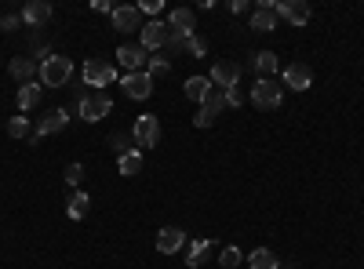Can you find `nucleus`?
<instances>
[{
	"instance_id": "1",
	"label": "nucleus",
	"mask_w": 364,
	"mask_h": 269,
	"mask_svg": "<svg viewBox=\"0 0 364 269\" xmlns=\"http://www.w3.org/2000/svg\"><path fill=\"white\" fill-rule=\"evenodd\" d=\"M109 109H113V99H109L102 88H88V91L77 95V113H81V120H88V124L106 120Z\"/></svg>"
},
{
	"instance_id": "2",
	"label": "nucleus",
	"mask_w": 364,
	"mask_h": 269,
	"mask_svg": "<svg viewBox=\"0 0 364 269\" xmlns=\"http://www.w3.org/2000/svg\"><path fill=\"white\" fill-rule=\"evenodd\" d=\"M37 76H40L44 88H66L70 76H73V62L66 55H52V58L40 62V73Z\"/></svg>"
},
{
	"instance_id": "3",
	"label": "nucleus",
	"mask_w": 364,
	"mask_h": 269,
	"mask_svg": "<svg viewBox=\"0 0 364 269\" xmlns=\"http://www.w3.org/2000/svg\"><path fill=\"white\" fill-rule=\"evenodd\" d=\"M132 138H135V149L161 146V120H157L153 113H139L135 117V128H132Z\"/></svg>"
},
{
	"instance_id": "4",
	"label": "nucleus",
	"mask_w": 364,
	"mask_h": 269,
	"mask_svg": "<svg viewBox=\"0 0 364 269\" xmlns=\"http://www.w3.org/2000/svg\"><path fill=\"white\" fill-rule=\"evenodd\" d=\"M139 37H142V51H157L161 55L164 47H168V37H171V29H168V22H161V19H153V22H146L139 29Z\"/></svg>"
},
{
	"instance_id": "5",
	"label": "nucleus",
	"mask_w": 364,
	"mask_h": 269,
	"mask_svg": "<svg viewBox=\"0 0 364 269\" xmlns=\"http://www.w3.org/2000/svg\"><path fill=\"white\" fill-rule=\"evenodd\" d=\"M280 99H284L280 81H255V88H251V106H259V109H277Z\"/></svg>"
},
{
	"instance_id": "6",
	"label": "nucleus",
	"mask_w": 364,
	"mask_h": 269,
	"mask_svg": "<svg viewBox=\"0 0 364 269\" xmlns=\"http://www.w3.org/2000/svg\"><path fill=\"white\" fill-rule=\"evenodd\" d=\"M117 81V70L106 58H88L84 62V88H106Z\"/></svg>"
},
{
	"instance_id": "7",
	"label": "nucleus",
	"mask_w": 364,
	"mask_h": 269,
	"mask_svg": "<svg viewBox=\"0 0 364 269\" xmlns=\"http://www.w3.org/2000/svg\"><path fill=\"white\" fill-rule=\"evenodd\" d=\"M274 15H277V19H284V22H292L295 29H303L310 22V4H306V0H277Z\"/></svg>"
},
{
	"instance_id": "8",
	"label": "nucleus",
	"mask_w": 364,
	"mask_h": 269,
	"mask_svg": "<svg viewBox=\"0 0 364 269\" xmlns=\"http://www.w3.org/2000/svg\"><path fill=\"white\" fill-rule=\"evenodd\" d=\"M280 84L292 88V91H310L313 88V70L306 66V62H292V66H284Z\"/></svg>"
},
{
	"instance_id": "9",
	"label": "nucleus",
	"mask_w": 364,
	"mask_h": 269,
	"mask_svg": "<svg viewBox=\"0 0 364 269\" xmlns=\"http://www.w3.org/2000/svg\"><path fill=\"white\" fill-rule=\"evenodd\" d=\"M124 95H128V99H135V102H146L150 95H153V76L142 70V73H124Z\"/></svg>"
},
{
	"instance_id": "10",
	"label": "nucleus",
	"mask_w": 364,
	"mask_h": 269,
	"mask_svg": "<svg viewBox=\"0 0 364 269\" xmlns=\"http://www.w3.org/2000/svg\"><path fill=\"white\" fill-rule=\"evenodd\" d=\"M117 62L124 66V73H142L150 62V51H142V44H120L117 47Z\"/></svg>"
},
{
	"instance_id": "11",
	"label": "nucleus",
	"mask_w": 364,
	"mask_h": 269,
	"mask_svg": "<svg viewBox=\"0 0 364 269\" xmlns=\"http://www.w3.org/2000/svg\"><path fill=\"white\" fill-rule=\"evenodd\" d=\"M208 81H212V88H219V91H230V88L241 84V66H237V62H215Z\"/></svg>"
},
{
	"instance_id": "12",
	"label": "nucleus",
	"mask_w": 364,
	"mask_h": 269,
	"mask_svg": "<svg viewBox=\"0 0 364 269\" xmlns=\"http://www.w3.org/2000/svg\"><path fill=\"white\" fill-rule=\"evenodd\" d=\"M70 124V109H52L37 128H33V135H29V142H37V138H44V135H58L62 128Z\"/></svg>"
},
{
	"instance_id": "13",
	"label": "nucleus",
	"mask_w": 364,
	"mask_h": 269,
	"mask_svg": "<svg viewBox=\"0 0 364 269\" xmlns=\"http://www.w3.org/2000/svg\"><path fill=\"white\" fill-rule=\"evenodd\" d=\"M274 4H277V0H259V8L251 11V29H255V33H274V29H277Z\"/></svg>"
},
{
	"instance_id": "14",
	"label": "nucleus",
	"mask_w": 364,
	"mask_h": 269,
	"mask_svg": "<svg viewBox=\"0 0 364 269\" xmlns=\"http://www.w3.org/2000/svg\"><path fill=\"white\" fill-rule=\"evenodd\" d=\"M182 247H186V233L179 226H164L157 233V251H161V255H175Z\"/></svg>"
},
{
	"instance_id": "15",
	"label": "nucleus",
	"mask_w": 364,
	"mask_h": 269,
	"mask_svg": "<svg viewBox=\"0 0 364 269\" xmlns=\"http://www.w3.org/2000/svg\"><path fill=\"white\" fill-rule=\"evenodd\" d=\"M47 19H52V4H47V0H29V4L22 8V22L29 29H40Z\"/></svg>"
},
{
	"instance_id": "16",
	"label": "nucleus",
	"mask_w": 364,
	"mask_h": 269,
	"mask_svg": "<svg viewBox=\"0 0 364 269\" xmlns=\"http://www.w3.org/2000/svg\"><path fill=\"white\" fill-rule=\"evenodd\" d=\"M208 255H212V241H208V236H197V241H189V251H186V266H189V269H200V266H208Z\"/></svg>"
},
{
	"instance_id": "17",
	"label": "nucleus",
	"mask_w": 364,
	"mask_h": 269,
	"mask_svg": "<svg viewBox=\"0 0 364 269\" xmlns=\"http://www.w3.org/2000/svg\"><path fill=\"white\" fill-rule=\"evenodd\" d=\"M8 73H11L19 84H29V81L40 73V66H37V58H11V62H8Z\"/></svg>"
},
{
	"instance_id": "18",
	"label": "nucleus",
	"mask_w": 364,
	"mask_h": 269,
	"mask_svg": "<svg viewBox=\"0 0 364 269\" xmlns=\"http://www.w3.org/2000/svg\"><path fill=\"white\" fill-rule=\"evenodd\" d=\"M113 29H120V33H132V29H142V15H139V8H117L113 15Z\"/></svg>"
},
{
	"instance_id": "19",
	"label": "nucleus",
	"mask_w": 364,
	"mask_h": 269,
	"mask_svg": "<svg viewBox=\"0 0 364 269\" xmlns=\"http://www.w3.org/2000/svg\"><path fill=\"white\" fill-rule=\"evenodd\" d=\"M88 211H91V197L84 193V189H73V193L66 197V215L81 222V218H88Z\"/></svg>"
},
{
	"instance_id": "20",
	"label": "nucleus",
	"mask_w": 364,
	"mask_h": 269,
	"mask_svg": "<svg viewBox=\"0 0 364 269\" xmlns=\"http://www.w3.org/2000/svg\"><path fill=\"white\" fill-rule=\"evenodd\" d=\"M277 66H280V62H277L274 51H259L255 58H251V70L259 73V81H274V76H277Z\"/></svg>"
},
{
	"instance_id": "21",
	"label": "nucleus",
	"mask_w": 364,
	"mask_h": 269,
	"mask_svg": "<svg viewBox=\"0 0 364 269\" xmlns=\"http://www.w3.org/2000/svg\"><path fill=\"white\" fill-rule=\"evenodd\" d=\"M40 95H44V84L29 81V84H22V88H19L15 102H19V109H37V106H40Z\"/></svg>"
},
{
	"instance_id": "22",
	"label": "nucleus",
	"mask_w": 364,
	"mask_h": 269,
	"mask_svg": "<svg viewBox=\"0 0 364 269\" xmlns=\"http://www.w3.org/2000/svg\"><path fill=\"white\" fill-rule=\"evenodd\" d=\"M117 171H120L124 179H135L139 171H142V149H132V153L117 156Z\"/></svg>"
},
{
	"instance_id": "23",
	"label": "nucleus",
	"mask_w": 364,
	"mask_h": 269,
	"mask_svg": "<svg viewBox=\"0 0 364 269\" xmlns=\"http://www.w3.org/2000/svg\"><path fill=\"white\" fill-rule=\"evenodd\" d=\"M208 95H212V81H208V76H189V81H186V99H193V102L204 106Z\"/></svg>"
},
{
	"instance_id": "24",
	"label": "nucleus",
	"mask_w": 364,
	"mask_h": 269,
	"mask_svg": "<svg viewBox=\"0 0 364 269\" xmlns=\"http://www.w3.org/2000/svg\"><path fill=\"white\" fill-rule=\"evenodd\" d=\"M244 262H248L251 269H280V262H277V255H274L270 247H255Z\"/></svg>"
},
{
	"instance_id": "25",
	"label": "nucleus",
	"mask_w": 364,
	"mask_h": 269,
	"mask_svg": "<svg viewBox=\"0 0 364 269\" xmlns=\"http://www.w3.org/2000/svg\"><path fill=\"white\" fill-rule=\"evenodd\" d=\"M146 73H150V76H168V73H171V58H168V55H150Z\"/></svg>"
},
{
	"instance_id": "26",
	"label": "nucleus",
	"mask_w": 364,
	"mask_h": 269,
	"mask_svg": "<svg viewBox=\"0 0 364 269\" xmlns=\"http://www.w3.org/2000/svg\"><path fill=\"white\" fill-rule=\"evenodd\" d=\"M204 109H208L212 117H219L226 109V91H219V88H212V95L204 99Z\"/></svg>"
},
{
	"instance_id": "27",
	"label": "nucleus",
	"mask_w": 364,
	"mask_h": 269,
	"mask_svg": "<svg viewBox=\"0 0 364 269\" xmlns=\"http://www.w3.org/2000/svg\"><path fill=\"white\" fill-rule=\"evenodd\" d=\"M8 135H11V138H29V135H33V128H29L26 117H11V120H8Z\"/></svg>"
},
{
	"instance_id": "28",
	"label": "nucleus",
	"mask_w": 364,
	"mask_h": 269,
	"mask_svg": "<svg viewBox=\"0 0 364 269\" xmlns=\"http://www.w3.org/2000/svg\"><path fill=\"white\" fill-rule=\"evenodd\" d=\"M244 262V255H241V247H223V255H219V266H223V269H237V266H241Z\"/></svg>"
},
{
	"instance_id": "29",
	"label": "nucleus",
	"mask_w": 364,
	"mask_h": 269,
	"mask_svg": "<svg viewBox=\"0 0 364 269\" xmlns=\"http://www.w3.org/2000/svg\"><path fill=\"white\" fill-rule=\"evenodd\" d=\"M132 142H135L132 135H120V131H117V135H109V149H113L117 156H124V153H132V149H135Z\"/></svg>"
},
{
	"instance_id": "30",
	"label": "nucleus",
	"mask_w": 364,
	"mask_h": 269,
	"mask_svg": "<svg viewBox=\"0 0 364 269\" xmlns=\"http://www.w3.org/2000/svg\"><path fill=\"white\" fill-rule=\"evenodd\" d=\"M182 51H186V55H193V58H204V55H208V44H204V40L193 33V37L182 44Z\"/></svg>"
},
{
	"instance_id": "31",
	"label": "nucleus",
	"mask_w": 364,
	"mask_h": 269,
	"mask_svg": "<svg viewBox=\"0 0 364 269\" xmlns=\"http://www.w3.org/2000/svg\"><path fill=\"white\" fill-rule=\"evenodd\" d=\"M81 182H84V164H81V161H73V164L66 168V186H73V189H77Z\"/></svg>"
},
{
	"instance_id": "32",
	"label": "nucleus",
	"mask_w": 364,
	"mask_h": 269,
	"mask_svg": "<svg viewBox=\"0 0 364 269\" xmlns=\"http://www.w3.org/2000/svg\"><path fill=\"white\" fill-rule=\"evenodd\" d=\"M161 0H142V4H139V15H153V19H157V15H161Z\"/></svg>"
},
{
	"instance_id": "33",
	"label": "nucleus",
	"mask_w": 364,
	"mask_h": 269,
	"mask_svg": "<svg viewBox=\"0 0 364 269\" xmlns=\"http://www.w3.org/2000/svg\"><path fill=\"white\" fill-rule=\"evenodd\" d=\"M226 106H237V109L244 106V91H241V84H237V88H230V91H226Z\"/></svg>"
},
{
	"instance_id": "34",
	"label": "nucleus",
	"mask_w": 364,
	"mask_h": 269,
	"mask_svg": "<svg viewBox=\"0 0 364 269\" xmlns=\"http://www.w3.org/2000/svg\"><path fill=\"white\" fill-rule=\"evenodd\" d=\"M19 22H22V15H0V29H4V33L19 29Z\"/></svg>"
},
{
	"instance_id": "35",
	"label": "nucleus",
	"mask_w": 364,
	"mask_h": 269,
	"mask_svg": "<svg viewBox=\"0 0 364 269\" xmlns=\"http://www.w3.org/2000/svg\"><path fill=\"white\" fill-rule=\"evenodd\" d=\"M212 120H215V117H212V113H208V109H204V106L197 109V117H193V124H197V128H212Z\"/></svg>"
},
{
	"instance_id": "36",
	"label": "nucleus",
	"mask_w": 364,
	"mask_h": 269,
	"mask_svg": "<svg viewBox=\"0 0 364 269\" xmlns=\"http://www.w3.org/2000/svg\"><path fill=\"white\" fill-rule=\"evenodd\" d=\"M91 11H102V15H113L117 4H109V0H91Z\"/></svg>"
},
{
	"instance_id": "37",
	"label": "nucleus",
	"mask_w": 364,
	"mask_h": 269,
	"mask_svg": "<svg viewBox=\"0 0 364 269\" xmlns=\"http://www.w3.org/2000/svg\"><path fill=\"white\" fill-rule=\"evenodd\" d=\"M248 8H251L248 0H230V11H233V15H244Z\"/></svg>"
}]
</instances>
